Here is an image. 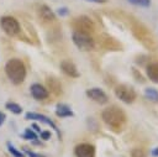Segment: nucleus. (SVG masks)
Here are the masks:
<instances>
[{
	"label": "nucleus",
	"mask_w": 158,
	"mask_h": 157,
	"mask_svg": "<svg viewBox=\"0 0 158 157\" xmlns=\"http://www.w3.org/2000/svg\"><path fill=\"white\" fill-rule=\"evenodd\" d=\"M102 121L110 127L111 131L118 134L126 125V114L118 106H109L101 114Z\"/></svg>",
	"instance_id": "obj_1"
},
{
	"label": "nucleus",
	"mask_w": 158,
	"mask_h": 157,
	"mask_svg": "<svg viewBox=\"0 0 158 157\" xmlns=\"http://www.w3.org/2000/svg\"><path fill=\"white\" fill-rule=\"evenodd\" d=\"M5 72L11 83L16 85L21 84L26 78V67L23 62L19 58H11L10 61H7L5 66Z\"/></svg>",
	"instance_id": "obj_2"
},
{
	"label": "nucleus",
	"mask_w": 158,
	"mask_h": 157,
	"mask_svg": "<svg viewBox=\"0 0 158 157\" xmlns=\"http://www.w3.org/2000/svg\"><path fill=\"white\" fill-rule=\"evenodd\" d=\"M132 32H133V35L136 36V38H137L138 41H141L146 47H148V48H151V49H154V48L157 47L154 37L151 35V32H149L143 25H141V23H135V25L132 26Z\"/></svg>",
	"instance_id": "obj_3"
},
{
	"label": "nucleus",
	"mask_w": 158,
	"mask_h": 157,
	"mask_svg": "<svg viewBox=\"0 0 158 157\" xmlns=\"http://www.w3.org/2000/svg\"><path fill=\"white\" fill-rule=\"evenodd\" d=\"M72 27L74 28V31L77 32H81V33H88L91 35L95 30V25L93 22V20L85 15L78 16L72 21Z\"/></svg>",
	"instance_id": "obj_4"
},
{
	"label": "nucleus",
	"mask_w": 158,
	"mask_h": 157,
	"mask_svg": "<svg viewBox=\"0 0 158 157\" xmlns=\"http://www.w3.org/2000/svg\"><path fill=\"white\" fill-rule=\"evenodd\" d=\"M73 42L74 45L79 48V49H83V51H90L95 47V41L94 38L88 35V33H81V32H77L74 31L73 32Z\"/></svg>",
	"instance_id": "obj_5"
},
{
	"label": "nucleus",
	"mask_w": 158,
	"mask_h": 157,
	"mask_svg": "<svg viewBox=\"0 0 158 157\" xmlns=\"http://www.w3.org/2000/svg\"><path fill=\"white\" fill-rule=\"evenodd\" d=\"M115 95L123 103L126 104H131L135 101L137 94L135 91V89L127 84H120L115 88Z\"/></svg>",
	"instance_id": "obj_6"
},
{
	"label": "nucleus",
	"mask_w": 158,
	"mask_h": 157,
	"mask_svg": "<svg viewBox=\"0 0 158 157\" xmlns=\"http://www.w3.org/2000/svg\"><path fill=\"white\" fill-rule=\"evenodd\" d=\"M0 25H1V28L4 30V32L6 35H9V36H16L20 32V23L12 16H4V17H1Z\"/></svg>",
	"instance_id": "obj_7"
},
{
	"label": "nucleus",
	"mask_w": 158,
	"mask_h": 157,
	"mask_svg": "<svg viewBox=\"0 0 158 157\" xmlns=\"http://www.w3.org/2000/svg\"><path fill=\"white\" fill-rule=\"evenodd\" d=\"M99 42L102 48L109 49V51H121L122 49V45L116 38H114L109 35H101Z\"/></svg>",
	"instance_id": "obj_8"
},
{
	"label": "nucleus",
	"mask_w": 158,
	"mask_h": 157,
	"mask_svg": "<svg viewBox=\"0 0 158 157\" xmlns=\"http://www.w3.org/2000/svg\"><path fill=\"white\" fill-rule=\"evenodd\" d=\"M86 95H88V98H90L91 100H94L98 104H106L109 101L107 94L100 88H90V89H88L86 90Z\"/></svg>",
	"instance_id": "obj_9"
},
{
	"label": "nucleus",
	"mask_w": 158,
	"mask_h": 157,
	"mask_svg": "<svg viewBox=\"0 0 158 157\" xmlns=\"http://www.w3.org/2000/svg\"><path fill=\"white\" fill-rule=\"evenodd\" d=\"M37 15L43 23H53L56 21L54 12L47 5H40L37 9Z\"/></svg>",
	"instance_id": "obj_10"
},
{
	"label": "nucleus",
	"mask_w": 158,
	"mask_h": 157,
	"mask_svg": "<svg viewBox=\"0 0 158 157\" xmlns=\"http://www.w3.org/2000/svg\"><path fill=\"white\" fill-rule=\"evenodd\" d=\"M75 157H95V147L90 143H79L74 148Z\"/></svg>",
	"instance_id": "obj_11"
},
{
	"label": "nucleus",
	"mask_w": 158,
	"mask_h": 157,
	"mask_svg": "<svg viewBox=\"0 0 158 157\" xmlns=\"http://www.w3.org/2000/svg\"><path fill=\"white\" fill-rule=\"evenodd\" d=\"M26 119L27 120H38V121H41V122H43V124H46V125H48V126H51L56 132H57V135L60 137V132H59V130H58V127L56 126V124L51 120V119H48L46 115H42V114H38V112H27L26 115Z\"/></svg>",
	"instance_id": "obj_12"
},
{
	"label": "nucleus",
	"mask_w": 158,
	"mask_h": 157,
	"mask_svg": "<svg viewBox=\"0 0 158 157\" xmlns=\"http://www.w3.org/2000/svg\"><path fill=\"white\" fill-rule=\"evenodd\" d=\"M60 69L63 70L64 74H67L70 78H78L79 77V72L77 69V66L69 59H63L60 62Z\"/></svg>",
	"instance_id": "obj_13"
},
{
	"label": "nucleus",
	"mask_w": 158,
	"mask_h": 157,
	"mask_svg": "<svg viewBox=\"0 0 158 157\" xmlns=\"http://www.w3.org/2000/svg\"><path fill=\"white\" fill-rule=\"evenodd\" d=\"M31 94L36 100H44V99L48 98L49 91L43 85H41L38 83H35V84L31 85Z\"/></svg>",
	"instance_id": "obj_14"
},
{
	"label": "nucleus",
	"mask_w": 158,
	"mask_h": 157,
	"mask_svg": "<svg viewBox=\"0 0 158 157\" xmlns=\"http://www.w3.org/2000/svg\"><path fill=\"white\" fill-rule=\"evenodd\" d=\"M46 82H47L48 89H49L54 95H60V94H62V84H60V82H59L57 78L49 77V78H47Z\"/></svg>",
	"instance_id": "obj_15"
},
{
	"label": "nucleus",
	"mask_w": 158,
	"mask_h": 157,
	"mask_svg": "<svg viewBox=\"0 0 158 157\" xmlns=\"http://www.w3.org/2000/svg\"><path fill=\"white\" fill-rule=\"evenodd\" d=\"M147 75L148 78L153 82V83H158V62H152L147 66L146 68Z\"/></svg>",
	"instance_id": "obj_16"
},
{
	"label": "nucleus",
	"mask_w": 158,
	"mask_h": 157,
	"mask_svg": "<svg viewBox=\"0 0 158 157\" xmlns=\"http://www.w3.org/2000/svg\"><path fill=\"white\" fill-rule=\"evenodd\" d=\"M56 115L58 117H69L73 116V111L67 104H58L56 108Z\"/></svg>",
	"instance_id": "obj_17"
},
{
	"label": "nucleus",
	"mask_w": 158,
	"mask_h": 157,
	"mask_svg": "<svg viewBox=\"0 0 158 157\" xmlns=\"http://www.w3.org/2000/svg\"><path fill=\"white\" fill-rule=\"evenodd\" d=\"M144 95H146V98H147L148 100H151V101H154V103L158 101V90L154 89V88H147V89L144 90Z\"/></svg>",
	"instance_id": "obj_18"
},
{
	"label": "nucleus",
	"mask_w": 158,
	"mask_h": 157,
	"mask_svg": "<svg viewBox=\"0 0 158 157\" xmlns=\"http://www.w3.org/2000/svg\"><path fill=\"white\" fill-rule=\"evenodd\" d=\"M6 109H7V110H10L11 112L16 114V115H19V114H21V112H22V108H21L19 104L12 103V101L6 103Z\"/></svg>",
	"instance_id": "obj_19"
},
{
	"label": "nucleus",
	"mask_w": 158,
	"mask_h": 157,
	"mask_svg": "<svg viewBox=\"0 0 158 157\" xmlns=\"http://www.w3.org/2000/svg\"><path fill=\"white\" fill-rule=\"evenodd\" d=\"M7 148H9V152L14 156V157H25V153H22L21 151H19L14 145H11L10 142H7Z\"/></svg>",
	"instance_id": "obj_20"
},
{
	"label": "nucleus",
	"mask_w": 158,
	"mask_h": 157,
	"mask_svg": "<svg viewBox=\"0 0 158 157\" xmlns=\"http://www.w3.org/2000/svg\"><path fill=\"white\" fill-rule=\"evenodd\" d=\"M128 2L141 7H148L151 5V0H128Z\"/></svg>",
	"instance_id": "obj_21"
},
{
	"label": "nucleus",
	"mask_w": 158,
	"mask_h": 157,
	"mask_svg": "<svg viewBox=\"0 0 158 157\" xmlns=\"http://www.w3.org/2000/svg\"><path fill=\"white\" fill-rule=\"evenodd\" d=\"M22 137H23L25 140H36V138H37V135H36L35 131H32L31 129H26L25 132H23V135H22Z\"/></svg>",
	"instance_id": "obj_22"
},
{
	"label": "nucleus",
	"mask_w": 158,
	"mask_h": 157,
	"mask_svg": "<svg viewBox=\"0 0 158 157\" xmlns=\"http://www.w3.org/2000/svg\"><path fill=\"white\" fill-rule=\"evenodd\" d=\"M132 157H146V151L143 148H133L131 152Z\"/></svg>",
	"instance_id": "obj_23"
},
{
	"label": "nucleus",
	"mask_w": 158,
	"mask_h": 157,
	"mask_svg": "<svg viewBox=\"0 0 158 157\" xmlns=\"http://www.w3.org/2000/svg\"><path fill=\"white\" fill-rule=\"evenodd\" d=\"M25 153H26L28 157H44L43 155H41V153H36V152L30 151V150H25Z\"/></svg>",
	"instance_id": "obj_24"
},
{
	"label": "nucleus",
	"mask_w": 158,
	"mask_h": 157,
	"mask_svg": "<svg viewBox=\"0 0 158 157\" xmlns=\"http://www.w3.org/2000/svg\"><path fill=\"white\" fill-rule=\"evenodd\" d=\"M40 135H41V138L44 140V141H47V140L51 138V132L49 131H41Z\"/></svg>",
	"instance_id": "obj_25"
},
{
	"label": "nucleus",
	"mask_w": 158,
	"mask_h": 157,
	"mask_svg": "<svg viewBox=\"0 0 158 157\" xmlns=\"http://www.w3.org/2000/svg\"><path fill=\"white\" fill-rule=\"evenodd\" d=\"M58 14L60 16H65L68 14V9L67 7H60V9H58Z\"/></svg>",
	"instance_id": "obj_26"
},
{
	"label": "nucleus",
	"mask_w": 158,
	"mask_h": 157,
	"mask_svg": "<svg viewBox=\"0 0 158 157\" xmlns=\"http://www.w3.org/2000/svg\"><path fill=\"white\" fill-rule=\"evenodd\" d=\"M133 73H135V75H136V78H137V80H138V82H144V79H143V77L141 75V73L138 74V72H137V69H135V68H133Z\"/></svg>",
	"instance_id": "obj_27"
},
{
	"label": "nucleus",
	"mask_w": 158,
	"mask_h": 157,
	"mask_svg": "<svg viewBox=\"0 0 158 157\" xmlns=\"http://www.w3.org/2000/svg\"><path fill=\"white\" fill-rule=\"evenodd\" d=\"M5 117H6V116H5V114L0 111V126L4 124V121H5Z\"/></svg>",
	"instance_id": "obj_28"
},
{
	"label": "nucleus",
	"mask_w": 158,
	"mask_h": 157,
	"mask_svg": "<svg viewBox=\"0 0 158 157\" xmlns=\"http://www.w3.org/2000/svg\"><path fill=\"white\" fill-rule=\"evenodd\" d=\"M152 156H153V157H158V147H156V148L152 151Z\"/></svg>",
	"instance_id": "obj_29"
},
{
	"label": "nucleus",
	"mask_w": 158,
	"mask_h": 157,
	"mask_svg": "<svg viewBox=\"0 0 158 157\" xmlns=\"http://www.w3.org/2000/svg\"><path fill=\"white\" fill-rule=\"evenodd\" d=\"M89 1H93V2H99V4H104V2H106L107 0H89Z\"/></svg>",
	"instance_id": "obj_30"
},
{
	"label": "nucleus",
	"mask_w": 158,
	"mask_h": 157,
	"mask_svg": "<svg viewBox=\"0 0 158 157\" xmlns=\"http://www.w3.org/2000/svg\"><path fill=\"white\" fill-rule=\"evenodd\" d=\"M32 127H33V129H35V130H36L37 132H41V129H40V127H38V126H37L36 124H32Z\"/></svg>",
	"instance_id": "obj_31"
}]
</instances>
